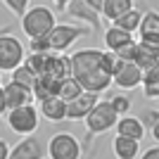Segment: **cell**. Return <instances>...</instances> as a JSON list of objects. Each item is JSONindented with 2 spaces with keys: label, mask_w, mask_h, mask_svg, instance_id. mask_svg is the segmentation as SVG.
<instances>
[{
  "label": "cell",
  "mask_w": 159,
  "mask_h": 159,
  "mask_svg": "<svg viewBox=\"0 0 159 159\" xmlns=\"http://www.w3.org/2000/svg\"><path fill=\"white\" fill-rule=\"evenodd\" d=\"M2 5H5L7 10H12V14H17L19 19H24L26 12L31 10V7H29V0H5Z\"/></svg>",
  "instance_id": "28"
},
{
  "label": "cell",
  "mask_w": 159,
  "mask_h": 159,
  "mask_svg": "<svg viewBox=\"0 0 159 159\" xmlns=\"http://www.w3.org/2000/svg\"><path fill=\"white\" fill-rule=\"evenodd\" d=\"M48 154L50 159H81L83 145L71 133H55L48 143Z\"/></svg>",
  "instance_id": "5"
},
{
  "label": "cell",
  "mask_w": 159,
  "mask_h": 159,
  "mask_svg": "<svg viewBox=\"0 0 159 159\" xmlns=\"http://www.w3.org/2000/svg\"><path fill=\"white\" fill-rule=\"evenodd\" d=\"M133 40V36L131 33H126V31H121V29H114V26H109L105 31V45L109 48V52H116V50H121L124 45H128Z\"/></svg>",
  "instance_id": "20"
},
{
  "label": "cell",
  "mask_w": 159,
  "mask_h": 159,
  "mask_svg": "<svg viewBox=\"0 0 159 159\" xmlns=\"http://www.w3.org/2000/svg\"><path fill=\"white\" fill-rule=\"evenodd\" d=\"M138 159H159V145H154V147H150V150H145V152L140 154Z\"/></svg>",
  "instance_id": "31"
},
{
  "label": "cell",
  "mask_w": 159,
  "mask_h": 159,
  "mask_svg": "<svg viewBox=\"0 0 159 159\" xmlns=\"http://www.w3.org/2000/svg\"><path fill=\"white\" fill-rule=\"evenodd\" d=\"M43 157H45V147H43L38 135L21 138L14 145V150L10 152V159H43Z\"/></svg>",
  "instance_id": "11"
},
{
  "label": "cell",
  "mask_w": 159,
  "mask_h": 159,
  "mask_svg": "<svg viewBox=\"0 0 159 159\" xmlns=\"http://www.w3.org/2000/svg\"><path fill=\"white\" fill-rule=\"evenodd\" d=\"M150 133H152V138H154V140H157V143H159V121H157V124H154L152 128H150Z\"/></svg>",
  "instance_id": "34"
},
{
  "label": "cell",
  "mask_w": 159,
  "mask_h": 159,
  "mask_svg": "<svg viewBox=\"0 0 159 159\" xmlns=\"http://www.w3.org/2000/svg\"><path fill=\"white\" fill-rule=\"evenodd\" d=\"M86 33H90V29L88 26H71V24H57L55 26V31L48 36L50 38V48H52V52L62 55L66 50V48H71L76 40L81 38V36H86Z\"/></svg>",
  "instance_id": "7"
},
{
  "label": "cell",
  "mask_w": 159,
  "mask_h": 159,
  "mask_svg": "<svg viewBox=\"0 0 159 159\" xmlns=\"http://www.w3.org/2000/svg\"><path fill=\"white\" fill-rule=\"evenodd\" d=\"M48 52H52L50 38H33V40H29V55H48Z\"/></svg>",
  "instance_id": "26"
},
{
  "label": "cell",
  "mask_w": 159,
  "mask_h": 159,
  "mask_svg": "<svg viewBox=\"0 0 159 159\" xmlns=\"http://www.w3.org/2000/svg\"><path fill=\"white\" fill-rule=\"evenodd\" d=\"M83 93H86V90H83V86H81L79 81L71 76V79H66V81H64V86H62V95H60V98L64 100V102H74V100L81 98Z\"/></svg>",
  "instance_id": "24"
},
{
  "label": "cell",
  "mask_w": 159,
  "mask_h": 159,
  "mask_svg": "<svg viewBox=\"0 0 159 159\" xmlns=\"http://www.w3.org/2000/svg\"><path fill=\"white\" fill-rule=\"evenodd\" d=\"M12 81L14 83H19L21 88H26V90H31L33 93V88H36V81H38V76L29 69L26 64H21L17 71H12Z\"/></svg>",
  "instance_id": "22"
},
{
  "label": "cell",
  "mask_w": 159,
  "mask_h": 159,
  "mask_svg": "<svg viewBox=\"0 0 159 159\" xmlns=\"http://www.w3.org/2000/svg\"><path fill=\"white\" fill-rule=\"evenodd\" d=\"M140 21H143V12L140 10H131V12H126L121 19H116L112 24L114 29H121V31H126L133 36V31H140Z\"/></svg>",
  "instance_id": "21"
},
{
  "label": "cell",
  "mask_w": 159,
  "mask_h": 159,
  "mask_svg": "<svg viewBox=\"0 0 159 159\" xmlns=\"http://www.w3.org/2000/svg\"><path fill=\"white\" fill-rule=\"evenodd\" d=\"M98 102H100V95L83 93L81 98L74 100V102H66V119H71V121H86V116L95 109Z\"/></svg>",
  "instance_id": "10"
},
{
  "label": "cell",
  "mask_w": 159,
  "mask_h": 159,
  "mask_svg": "<svg viewBox=\"0 0 159 159\" xmlns=\"http://www.w3.org/2000/svg\"><path fill=\"white\" fill-rule=\"evenodd\" d=\"M33 98H36V95H33L31 90L21 88L19 83H14V81L2 83V86H0V112L7 116V114L12 112V109H17V107L33 105Z\"/></svg>",
  "instance_id": "6"
},
{
  "label": "cell",
  "mask_w": 159,
  "mask_h": 159,
  "mask_svg": "<svg viewBox=\"0 0 159 159\" xmlns=\"http://www.w3.org/2000/svg\"><path fill=\"white\" fill-rule=\"evenodd\" d=\"M38 112L45 116L48 121H64L66 119V102L62 98H50L38 102Z\"/></svg>",
  "instance_id": "18"
},
{
  "label": "cell",
  "mask_w": 159,
  "mask_h": 159,
  "mask_svg": "<svg viewBox=\"0 0 159 159\" xmlns=\"http://www.w3.org/2000/svg\"><path fill=\"white\" fill-rule=\"evenodd\" d=\"M112 152L116 159H138L140 157V143L133 138H124L116 135L112 140Z\"/></svg>",
  "instance_id": "17"
},
{
  "label": "cell",
  "mask_w": 159,
  "mask_h": 159,
  "mask_svg": "<svg viewBox=\"0 0 159 159\" xmlns=\"http://www.w3.org/2000/svg\"><path fill=\"white\" fill-rule=\"evenodd\" d=\"M124 64H126V62H121L119 57H116V52H109V50H107V52H102V64H100V69H102L107 76H112V79H114Z\"/></svg>",
  "instance_id": "23"
},
{
  "label": "cell",
  "mask_w": 159,
  "mask_h": 159,
  "mask_svg": "<svg viewBox=\"0 0 159 159\" xmlns=\"http://www.w3.org/2000/svg\"><path fill=\"white\" fill-rule=\"evenodd\" d=\"M50 7H55L57 12H66V7H69V2H66V0H57V2H52Z\"/></svg>",
  "instance_id": "32"
},
{
  "label": "cell",
  "mask_w": 159,
  "mask_h": 159,
  "mask_svg": "<svg viewBox=\"0 0 159 159\" xmlns=\"http://www.w3.org/2000/svg\"><path fill=\"white\" fill-rule=\"evenodd\" d=\"M66 14L74 17V19H79V21H83L90 31H100V29H102V24H100V14L90 7L88 0H69Z\"/></svg>",
  "instance_id": "9"
},
{
  "label": "cell",
  "mask_w": 159,
  "mask_h": 159,
  "mask_svg": "<svg viewBox=\"0 0 159 159\" xmlns=\"http://www.w3.org/2000/svg\"><path fill=\"white\" fill-rule=\"evenodd\" d=\"M140 43L159 45V12L147 10L140 21Z\"/></svg>",
  "instance_id": "12"
},
{
  "label": "cell",
  "mask_w": 159,
  "mask_h": 159,
  "mask_svg": "<svg viewBox=\"0 0 159 159\" xmlns=\"http://www.w3.org/2000/svg\"><path fill=\"white\" fill-rule=\"evenodd\" d=\"M143 95L147 100H159V83H152V86H143Z\"/></svg>",
  "instance_id": "30"
},
{
  "label": "cell",
  "mask_w": 159,
  "mask_h": 159,
  "mask_svg": "<svg viewBox=\"0 0 159 159\" xmlns=\"http://www.w3.org/2000/svg\"><path fill=\"white\" fill-rule=\"evenodd\" d=\"M83 86V90L86 93H95V95H100V93H105L109 86H114V79L112 76H107L102 69H98V71H93V74H88V76H83V79H76Z\"/></svg>",
  "instance_id": "15"
},
{
  "label": "cell",
  "mask_w": 159,
  "mask_h": 159,
  "mask_svg": "<svg viewBox=\"0 0 159 159\" xmlns=\"http://www.w3.org/2000/svg\"><path fill=\"white\" fill-rule=\"evenodd\" d=\"M26 60L21 40L12 33H0V71H17Z\"/></svg>",
  "instance_id": "3"
},
{
  "label": "cell",
  "mask_w": 159,
  "mask_h": 159,
  "mask_svg": "<svg viewBox=\"0 0 159 159\" xmlns=\"http://www.w3.org/2000/svg\"><path fill=\"white\" fill-rule=\"evenodd\" d=\"M5 119H7L10 131H14L17 135H21V138H26V135H33V133H36V128H38V119H40V112H38L33 105H24V107L12 109Z\"/></svg>",
  "instance_id": "4"
},
{
  "label": "cell",
  "mask_w": 159,
  "mask_h": 159,
  "mask_svg": "<svg viewBox=\"0 0 159 159\" xmlns=\"http://www.w3.org/2000/svg\"><path fill=\"white\" fill-rule=\"evenodd\" d=\"M140 83H143V69L138 64H124L114 76V86H119L121 90H133Z\"/></svg>",
  "instance_id": "13"
},
{
  "label": "cell",
  "mask_w": 159,
  "mask_h": 159,
  "mask_svg": "<svg viewBox=\"0 0 159 159\" xmlns=\"http://www.w3.org/2000/svg\"><path fill=\"white\" fill-rule=\"evenodd\" d=\"M116 135H124V138H133V140H143L145 138V124L138 116H121L119 124H116Z\"/></svg>",
  "instance_id": "16"
},
{
  "label": "cell",
  "mask_w": 159,
  "mask_h": 159,
  "mask_svg": "<svg viewBox=\"0 0 159 159\" xmlns=\"http://www.w3.org/2000/svg\"><path fill=\"white\" fill-rule=\"evenodd\" d=\"M62 86H64V81L55 79V76H38L36 88H33V95H36L38 102L50 100V98H60L62 95Z\"/></svg>",
  "instance_id": "14"
},
{
  "label": "cell",
  "mask_w": 159,
  "mask_h": 159,
  "mask_svg": "<svg viewBox=\"0 0 159 159\" xmlns=\"http://www.w3.org/2000/svg\"><path fill=\"white\" fill-rule=\"evenodd\" d=\"M119 114H116V109H114V105L109 102V100H100L98 105H95V109L86 116V128H88V135H86V150L88 145H90V140L95 138V135H100V133H107L112 131V128H116V124H119Z\"/></svg>",
  "instance_id": "2"
},
{
  "label": "cell",
  "mask_w": 159,
  "mask_h": 159,
  "mask_svg": "<svg viewBox=\"0 0 159 159\" xmlns=\"http://www.w3.org/2000/svg\"><path fill=\"white\" fill-rule=\"evenodd\" d=\"M131 10H135V2L133 0H105V17L109 21H116V19H121L126 12H131Z\"/></svg>",
  "instance_id": "19"
},
{
  "label": "cell",
  "mask_w": 159,
  "mask_h": 159,
  "mask_svg": "<svg viewBox=\"0 0 159 159\" xmlns=\"http://www.w3.org/2000/svg\"><path fill=\"white\" fill-rule=\"evenodd\" d=\"M95 157H98V147H93V152L88 154V157H86V159H95Z\"/></svg>",
  "instance_id": "35"
},
{
  "label": "cell",
  "mask_w": 159,
  "mask_h": 159,
  "mask_svg": "<svg viewBox=\"0 0 159 159\" xmlns=\"http://www.w3.org/2000/svg\"><path fill=\"white\" fill-rule=\"evenodd\" d=\"M152 83H159V64L143 71V86H152Z\"/></svg>",
  "instance_id": "29"
},
{
  "label": "cell",
  "mask_w": 159,
  "mask_h": 159,
  "mask_svg": "<svg viewBox=\"0 0 159 159\" xmlns=\"http://www.w3.org/2000/svg\"><path fill=\"white\" fill-rule=\"evenodd\" d=\"M138 55H140V43L138 40H131L128 45H124L121 50H116V57L126 64H135L138 62Z\"/></svg>",
  "instance_id": "25"
},
{
  "label": "cell",
  "mask_w": 159,
  "mask_h": 159,
  "mask_svg": "<svg viewBox=\"0 0 159 159\" xmlns=\"http://www.w3.org/2000/svg\"><path fill=\"white\" fill-rule=\"evenodd\" d=\"M0 159H10V152H7V143L0 140Z\"/></svg>",
  "instance_id": "33"
},
{
  "label": "cell",
  "mask_w": 159,
  "mask_h": 159,
  "mask_svg": "<svg viewBox=\"0 0 159 159\" xmlns=\"http://www.w3.org/2000/svg\"><path fill=\"white\" fill-rule=\"evenodd\" d=\"M109 102L114 105V109H116V114H119V116H128V112H131V105H133L128 95H114Z\"/></svg>",
  "instance_id": "27"
},
{
  "label": "cell",
  "mask_w": 159,
  "mask_h": 159,
  "mask_svg": "<svg viewBox=\"0 0 159 159\" xmlns=\"http://www.w3.org/2000/svg\"><path fill=\"white\" fill-rule=\"evenodd\" d=\"M71 62H74V79H83V76L100 69L102 50H79L71 55Z\"/></svg>",
  "instance_id": "8"
},
{
  "label": "cell",
  "mask_w": 159,
  "mask_h": 159,
  "mask_svg": "<svg viewBox=\"0 0 159 159\" xmlns=\"http://www.w3.org/2000/svg\"><path fill=\"white\" fill-rule=\"evenodd\" d=\"M57 21H55V12L50 5H33L26 12V17L21 19V31L29 36V40L33 38H48L55 31Z\"/></svg>",
  "instance_id": "1"
}]
</instances>
